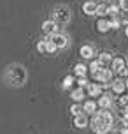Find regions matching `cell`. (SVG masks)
Returning <instances> with one entry per match:
<instances>
[{"label":"cell","instance_id":"obj_4","mask_svg":"<svg viewBox=\"0 0 128 134\" xmlns=\"http://www.w3.org/2000/svg\"><path fill=\"white\" fill-rule=\"evenodd\" d=\"M58 30H60V27H58V23H54L53 20H47V21L42 23V32L46 34V35H49V37H53V35H56V34H60Z\"/></svg>","mask_w":128,"mask_h":134},{"label":"cell","instance_id":"obj_26","mask_svg":"<svg viewBox=\"0 0 128 134\" xmlns=\"http://www.w3.org/2000/svg\"><path fill=\"white\" fill-rule=\"evenodd\" d=\"M97 14H98V16H105V14H107V5H98Z\"/></svg>","mask_w":128,"mask_h":134},{"label":"cell","instance_id":"obj_23","mask_svg":"<svg viewBox=\"0 0 128 134\" xmlns=\"http://www.w3.org/2000/svg\"><path fill=\"white\" fill-rule=\"evenodd\" d=\"M109 23H111V28H119V25H121V20H119V18H118V16H114V18H111V20H109Z\"/></svg>","mask_w":128,"mask_h":134},{"label":"cell","instance_id":"obj_6","mask_svg":"<svg viewBox=\"0 0 128 134\" xmlns=\"http://www.w3.org/2000/svg\"><path fill=\"white\" fill-rule=\"evenodd\" d=\"M51 41L54 42V46L58 48V49H63V48L68 46V37H67V35H63V34H56V35H53Z\"/></svg>","mask_w":128,"mask_h":134},{"label":"cell","instance_id":"obj_11","mask_svg":"<svg viewBox=\"0 0 128 134\" xmlns=\"http://www.w3.org/2000/svg\"><path fill=\"white\" fill-rule=\"evenodd\" d=\"M111 104H112V97H111L109 94H102L100 99H98V106H100V109H109Z\"/></svg>","mask_w":128,"mask_h":134},{"label":"cell","instance_id":"obj_22","mask_svg":"<svg viewBox=\"0 0 128 134\" xmlns=\"http://www.w3.org/2000/svg\"><path fill=\"white\" fill-rule=\"evenodd\" d=\"M118 13H119V5H114V4L107 5V14H111L112 18H114V16H118Z\"/></svg>","mask_w":128,"mask_h":134},{"label":"cell","instance_id":"obj_28","mask_svg":"<svg viewBox=\"0 0 128 134\" xmlns=\"http://www.w3.org/2000/svg\"><path fill=\"white\" fill-rule=\"evenodd\" d=\"M119 134H128V125H125V127H121V132Z\"/></svg>","mask_w":128,"mask_h":134},{"label":"cell","instance_id":"obj_21","mask_svg":"<svg viewBox=\"0 0 128 134\" xmlns=\"http://www.w3.org/2000/svg\"><path fill=\"white\" fill-rule=\"evenodd\" d=\"M72 85H74V78H72V76H65V78H63V83H61V88L67 90V88H70Z\"/></svg>","mask_w":128,"mask_h":134},{"label":"cell","instance_id":"obj_10","mask_svg":"<svg viewBox=\"0 0 128 134\" xmlns=\"http://www.w3.org/2000/svg\"><path fill=\"white\" fill-rule=\"evenodd\" d=\"M79 53H81L82 58H86V60H91V58H93V55H95V49H93V46H89V44H84V46H81Z\"/></svg>","mask_w":128,"mask_h":134},{"label":"cell","instance_id":"obj_30","mask_svg":"<svg viewBox=\"0 0 128 134\" xmlns=\"http://www.w3.org/2000/svg\"><path fill=\"white\" fill-rule=\"evenodd\" d=\"M125 83H126V88H128V78H126V81H125Z\"/></svg>","mask_w":128,"mask_h":134},{"label":"cell","instance_id":"obj_16","mask_svg":"<svg viewBox=\"0 0 128 134\" xmlns=\"http://www.w3.org/2000/svg\"><path fill=\"white\" fill-rule=\"evenodd\" d=\"M88 72V67L84 65V64H75L74 65V74H77L79 78H84Z\"/></svg>","mask_w":128,"mask_h":134},{"label":"cell","instance_id":"obj_14","mask_svg":"<svg viewBox=\"0 0 128 134\" xmlns=\"http://www.w3.org/2000/svg\"><path fill=\"white\" fill-rule=\"evenodd\" d=\"M74 125L77 129H84V127H88V125H89V122H88V116L84 113L82 115H79V116H75L74 118Z\"/></svg>","mask_w":128,"mask_h":134},{"label":"cell","instance_id":"obj_5","mask_svg":"<svg viewBox=\"0 0 128 134\" xmlns=\"http://www.w3.org/2000/svg\"><path fill=\"white\" fill-rule=\"evenodd\" d=\"M112 69H105V67H104V69H100V71H98V72H95L93 74V78L95 80H98L100 81V83H109V81L112 80Z\"/></svg>","mask_w":128,"mask_h":134},{"label":"cell","instance_id":"obj_19","mask_svg":"<svg viewBox=\"0 0 128 134\" xmlns=\"http://www.w3.org/2000/svg\"><path fill=\"white\" fill-rule=\"evenodd\" d=\"M70 113L74 115V118H75V116H79V115L84 113V109H82V106L79 104V102H75V104H72V106H70Z\"/></svg>","mask_w":128,"mask_h":134},{"label":"cell","instance_id":"obj_20","mask_svg":"<svg viewBox=\"0 0 128 134\" xmlns=\"http://www.w3.org/2000/svg\"><path fill=\"white\" fill-rule=\"evenodd\" d=\"M47 42H49V39H42L37 42V51L39 53H47Z\"/></svg>","mask_w":128,"mask_h":134},{"label":"cell","instance_id":"obj_17","mask_svg":"<svg viewBox=\"0 0 128 134\" xmlns=\"http://www.w3.org/2000/svg\"><path fill=\"white\" fill-rule=\"evenodd\" d=\"M84 97H86V94H84V88H75L74 92H72V99H74L75 102H81Z\"/></svg>","mask_w":128,"mask_h":134},{"label":"cell","instance_id":"obj_27","mask_svg":"<svg viewBox=\"0 0 128 134\" xmlns=\"http://www.w3.org/2000/svg\"><path fill=\"white\" fill-rule=\"evenodd\" d=\"M119 9L128 11V0H119Z\"/></svg>","mask_w":128,"mask_h":134},{"label":"cell","instance_id":"obj_31","mask_svg":"<svg viewBox=\"0 0 128 134\" xmlns=\"http://www.w3.org/2000/svg\"><path fill=\"white\" fill-rule=\"evenodd\" d=\"M109 134H119V132H109Z\"/></svg>","mask_w":128,"mask_h":134},{"label":"cell","instance_id":"obj_18","mask_svg":"<svg viewBox=\"0 0 128 134\" xmlns=\"http://www.w3.org/2000/svg\"><path fill=\"white\" fill-rule=\"evenodd\" d=\"M97 28H98V32H107L109 28H111V23H109V20H98V23H97Z\"/></svg>","mask_w":128,"mask_h":134},{"label":"cell","instance_id":"obj_24","mask_svg":"<svg viewBox=\"0 0 128 134\" xmlns=\"http://www.w3.org/2000/svg\"><path fill=\"white\" fill-rule=\"evenodd\" d=\"M56 49H58V48L54 46V42L51 41V37H49V42H47V53H56Z\"/></svg>","mask_w":128,"mask_h":134},{"label":"cell","instance_id":"obj_9","mask_svg":"<svg viewBox=\"0 0 128 134\" xmlns=\"http://www.w3.org/2000/svg\"><path fill=\"white\" fill-rule=\"evenodd\" d=\"M111 67H112V72L121 74L123 71L126 69V64H125V60H123V58H114V60H112V64H111Z\"/></svg>","mask_w":128,"mask_h":134},{"label":"cell","instance_id":"obj_2","mask_svg":"<svg viewBox=\"0 0 128 134\" xmlns=\"http://www.w3.org/2000/svg\"><path fill=\"white\" fill-rule=\"evenodd\" d=\"M112 124H114L112 113L107 111V109H100V111L95 113L93 120H91V131L97 134H109Z\"/></svg>","mask_w":128,"mask_h":134},{"label":"cell","instance_id":"obj_13","mask_svg":"<svg viewBox=\"0 0 128 134\" xmlns=\"http://www.w3.org/2000/svg\"><path fill=\"white\" fill-rule=\"evenodd\" d=\"M97 102L95 100H86L84 104H82V109H84V115H95L97 113Z\"/></svg>","mask_w":128,"mask_h":134},{"label":"cell","instance_id":"obj_25","mask_svg":"<svg viewBox=\"0 0 128 134\" xmlns=\"http://www.w3.org/2000/svg\"><path fill=\"white\" fill-rule=\"evenodd\" d=\"M77 85H79V88H84V87L88 88V85H89V83H88L86 78H79V80H77Z\"/></svg>","mask_w":128,"mask_h":134},{"label":"cell","instance_id":"obj_15","mask_svg":"<svg viewBox=\"0 0 128 134\" xmlns=\"http://www.w3.org/2000/svg\"><path fill=\"white\" fill-rule=\"evenodd\" d=\"M112 57H111V53H100V57H98V62H100V65L102 67H105L109 65V64H112Z\"/></svg>","mask_w":128,"mask_h":134},{"label":"cell","instance_id":"obj_29","mask_svg":"<svg viewBox=\"0 0 128 134\" xmlns=\"http://www.w3.org/2000/svg\"><path fill=\"white\" fill-rule=\"evenodd\" d=\"M125 34H126V37H128V27H126V28H125Z\"/></svg>","mask_w":128,"mask_h":134},{"label":"cell","instance_id":"obj_32","mask_svg":"<svg viewBox=\"0 0 128 134\" xmlns=\"http://www.w3.org/2000/svg\"><path fill=\"white\" fill-rule=\"evenodd\" d=\"M100 2H104V0H100Z\"/></svg>","mask_w":128,"mask_h":134},{"label":"cell","instance_id":"obj_12","mask_svg":"<svg viewBox=\"0 0 128 134\" xmlns=\"http://www.w3.org/2000/svg\"><path fill=\"white\" fill-rule=\"evenodd\" d=\"M86 90H88V95L89 97H98V95H102V85H97V83H89Z\"/></svg>","mask_w":128,"mask_h":134},{"label":"cell","instance_id":"obj_3","mask_svg":"<svg viewBox=\"0 0 128 134\" xmlns=\"http://www.w3.org/2000/svg\"><path fill=\"white\" fill-rule=\"evenodd\" d=\"M51 20L58 25H65L70 21V9L67 5H56L53 9V18Z\"/></svg>","mask_w":128,"mask_h":134},{"label":"cell","instance_id":"obj_1","mask_svg":"<svg viewBox=\"0 0 128 134\" xmlns=\"http://www.w3.org/2000/svg\"><path fill=\"white\" fill-rule=\"evenodd\" d=\"M4 80L9 87H14V88H20L23 87L28 80V71L21 64H12L5 69V74H4Z\"/></svg>","mask_w":128,"mask_h":134},{"label":"cell","instance_id":"obj_8","mask_svg":"<svg viewBox=\"0 0 128 134\" xmlns=\"http://www.w3.org/2000/svg\"><path fill=\"white\" fill-rule=\"evenodd\" d=\"M111 88L116 94H123L126 90V83H125V80H114V81H111Z\"/></svg>","mask_w":128,"mask_h":134},{"label":"cell","instance_id":"obj_7","mask_svg":"<svg viewBox=\"0 0 128 134\" xmlns=\"http://www.w3.org/2000/svg\"><path fill=\"white\" fill-rule=\"evenodd\" d=\"M97 11H98V5H97L95 2H91V0H86V2L82 4V13L88 14V16H93V14H97Z\"/></svg>","mask_w":128,"mask_h":134}]
</instances>
